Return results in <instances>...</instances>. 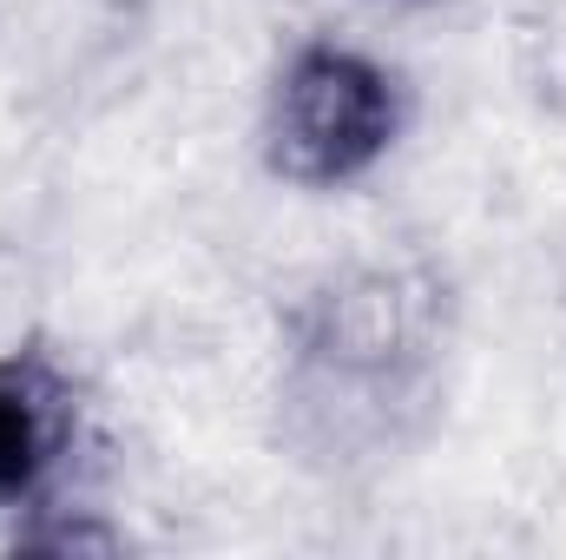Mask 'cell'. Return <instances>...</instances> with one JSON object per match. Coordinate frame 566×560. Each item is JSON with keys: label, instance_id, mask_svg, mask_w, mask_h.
<instances>
[{"label": "cell", "instance_id": "3957f363", "mask_svg": "<svg viewBox=\"0 0 566 560\" xmlns=\"http://www.w3.org/2000/svg\"><path fill=\"white\" fill-rule=\"evenodd\" d=\"M80 442V390L40 350H0V515L46 508Z\"/></svg>", "mask_w": 566, "mask_h": 560}, {"label": "cell", "instance_id": "7a4b0ae2", "mask_svg": "<svg viewBox=\"0 0 566 560\" xmlns=\"http://www.w3.org/2000/svg\"><path fill=\"white\" fill-rule=\"evenodd\" d=\"M396 133H402L396 73L356 46L310 40L290 53V66L271 86L264 165L303 191H329V185L363 178L396 145Z\"/></svg>", "mask_w": 566, "mask_h": 560}, {"label": "cell", "instance_id": "6da1fadb", "mask_svg": "<svg viewBox=\"0 0 566 560\" xmlns=\"http://www.w3.org/2000/svg\"><path fill=\"white\" fill-rule=\"evenodd\" d=\"M448 343V290L409 265L343 271L310 290L283 343V416L310 455H382L428 409Z\"/></svg>", "mask_w": 566, "mask_h": 560}]
</instances>
